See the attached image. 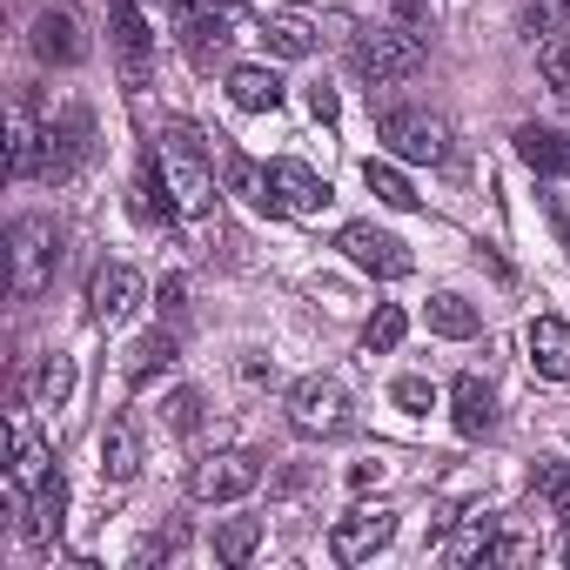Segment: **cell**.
Listing matches in <instances>:
<instances>
[{"label": "cell", "instance_id": "14", "mask_svg": "<svg viewBox=\"0 0 570 570\" xmlns=\"http://www.w3.org/2000/svg\"><path fill=\"white\" fill-rule=\"evenodd\" d=\"M268 175H275V195H282V208H289V215H316V208H330V181H323L309 161H275Z\"/></svg>", "mask_w": 570, "mask_h": 570}, {"label": "cell", "instance_id": "21", "mask_svg": "<svg viewBox=\"0 0 570 570\" xmlns=\"http://www.w3.org/2000/svg\"><path fill=\"white\" fill-rule=\"evenodd\" d=\"M517 155L537 168V175H570V135H557V128H537V121H523L517 135Z\"/></svg>", "mask_w": 570, "mask_h": 570}, {"label": "cell", "instance_id": "34", "mask_svg": "<svg viewBox=\"0 0 570 570\" xmlns=\"http://www.w3.org/2000/svg\"><path fill=\"white\" fill-rule=\"evenodd\" d=\"M390 403H396V410H410V416H430V410H436V390H430L423 376H396Z\"/></svg>", "mask_w": 570, "mask_h": 570}, {"label": "cell", "instance_id": "31", "mask_svg": "<svg viewBox=\"0 0 570 570\" xmlns=\"http://www.w3.org/2000/svg\"><path fill=\"white\" fill-rule=\"evenodd\" d=\"M68 390H75V363H68V356H48L41 376H35V403H41V410H61Z\"/></svg>", "mask_w": 570, "mask_h": 570}, {"label": "cell", "instance_id": "18", "mask_svg": "<svg viewBox=\"0 0 570 570\" xmlns=\"http://www.w3.org/2000/svg\"><path fill=\"white\" fill-rule=\"evenodd\" d=\"M222 175H228V195H242V202H248V208H262V215H282L275 175H268L255 155H228V161H222Z\"/></svg>", "mask_w": 570, "mask_h": 570}, {"label": "cell", "instance_id": "40", "mask_svg": "<svg viewBox=\"0 0 570 570\" xmlns=\"http://www.w3.org/2000/svg\"><path fill=\"white\" fill-rule=\"evenodd\" d=\"M390 8H396L403 28H423V21H430V0H390Z\"/></svg>", "mask_w": 570, "mask_h": 570}, {"label": "cell", "instance_id": "16", "mask_svg": "<svg viewBox=\"0 0 570 570\" xmlns=\"http://www.w3.org/2000/svg\"><path fill=\"white\" fill-rule=\"evenodd\" d=\"M450 416H456L463 436H490V430H497V396H490V383H483V376H456V383H450Z\"/></svg>", "mask_w": 570, "mask_h": 570}, {"label": "cell", "instance_id": "17", "mask_svg": "<svg viewBox=\"0 0 570 570\" xmlns=\"http://www.w3.org/2000/svg\"><path fill=\"white\" fill-rule=\"evenodd\" d=\"M61 523H68V483L61 476H41L35 483V503H28V517H21V530H28V543H55L61 537Z\"/></svg>", "mask_w": 570, "mask_h": 570}, {"label": "cell", "instance_id": "23", "mask_svg": "<svg viewBox=\"0 0 570 570\" xmlns=\"http://www.w3.org/2000/svg\"><path fill=\"white\" fill-rule=\"evenodd\" d=\"M423 323H430V336H443V343H470V336L483 330V316H476V303H463L456 289H443V296H430V309H423Z\"/></svg>", "mask_w": 570, "mask_h": 570}, {"label": "cell", "instance_id": "7", "mask_svg": "<svg viewBox=\"0 0 570 570\" xmlns=\"http://www.w3.org/2000/svg\"><path fill=\"white\" fill-rule=\"evenodd\" d=\"M336 248H343L363 275H376V282H403V275L416 268V255H410L390 228H376V222H350V228L336 235Z\"/></svg>", "mask_w": 570, "mask_h": 570}, {"label": "cell", "instance_id": "35", "mask_svg": "<svg viewBox=\"0 0 570 570\" xmlns=\"http://www.w3.org/2000/svg\"><path fill=\"white\" fill-rule=\"evenodd\" d=\"M537 490H543V497L557 503V517L570 523V463H543V470H537Z\"/></svg>", "mask_w": 570, "mask_h": 570}, {"label": "cell", "instance_id": "4", "mask_svg": "<svg viewBox=\"0 0 570 570\" xmlns=\"http://www.w3.org/2000/svg\"><path fill=\"white\" fill-rule=\"evenodd\" d=\"M161 175H168V195H175L181 215H215V175H208V161H202L188 128L161 135Z\"/></svg>", "mask_w": 570, "mask_h": 570}, {"label": "cell", "instance_id": "26", "mask_svg": "<svg viewBox=\"0 0 570 570\" xmlns=\"http://www.w3.org/2000/svg\"><path fill=\"white\" fill-rule=\"evenodd\" d=\"M41 476H48V450H41L35 423H28V416H14V476H8V490H14V497H28Z\"/></svg>", "mask_w": 570, "mask_h": 570}, {"label": "cell", "instance_id": "30", "mask_svg": "<svg viewBox=\"0 0 570 570\" xmlns=\"http://www.w3.org/2000/svg\"><path fill=\"white\" fill-rule=\"evenodd\" d=\"M490 543H497V517H463L450 537V563H483Z\"/></svg>", "mask_w": 570, "mask_h": 570}, {"label": "cell", "instance_id": "38", "mask_svg": "<svg viewBox=\"0 0 570 570\" xmlns=\"http://www.w3.org/2000/svg\"><path fill=\"white\" fill-rule=\"evenodd\" d=\"M161 309H168L175 323L188 316V282H181V275H168V282H161Z\"/></svg>", "mask_w": 570, "mask_h": 570}, {"label": "cell", "instance_id": "29", "mask_svg": "<svg viewBox=\"0 0 570 570\" xmlns=\"http://www.w3.org/2000/svg\"><path fill=\"white\" fill-rule=\"evenodd\" d=\"M403 336H410V316H403L396 303H383V309H376V316L363 323V350H370V356H390V350H396Z\"/></svg>", "mask_w": 570, "mask_h": 570}, {"label": "cell", "instance_id": "28", "mask_svg": "<svg viewBox=\"0 0 570 570\" xmlns=\"http://www.w3.org/2000/svg\"><path fill=\"white\" fill-rule=\"evenodd\" d=\"M255 543H262V517H228V523H215V557H222V563H248Z\"/></svg>", "mask_w": 570, "mask_h": 570}, {"label": "cell", "instance_id": "33", "mask_svg": "<svg viewBox=\"0 0 570 570\" xmlns=\"http://www.w3.org/2000/svg\"><path fill=\"white\" fill-rule=\"evenodd\" d=\"M161 423H168L175 436H188V430L202 423V390H175V396L161 403Z\"/></svg>", "mask_w": 570, "mask_h": 570}, {"label": "cell", "instance_id": "6", "mask_svg": "<svg viewBox=\"0 0 570 570\" xmlns=\"http://www.w3.org/2000/svg\"><path fill=\"white\" fill-rule=\"evenodd\" d=\"M289 423L303 430V436H343L356 416H350V390L336 383V376H303L296 390H289Z\"/></svg>", "mask_w": 570, "mask_h": 570}, {"label": "cell", "instance_id": "12", "mask_svg": "<svg viewBox=\"0 0 570 570\" xmlns=\"http://www.w3.org/2000/svg\"><path fill=\"white\" fill-rule=\"evenodd\" d=\"M390 537H396V517H390V510H350V517L330 530V557H336V563H363V557H376Z\"/></svg>", "mask_w": 570, "mask_h": 570}, {"label": "cell", "instance_id": "25", "mask_svg": "<svg viewBox=\"0 0 570 570\" xmlns=\"http://www.w3.org/2000/svg\"><path fill=\"white\" fill-rule=\"evenodd\" d=\"M262 48L282 55V61H309L316 55V28L309 21H289V14H262Z\"/></svg>", "mask_w": 570, "mask_h": 570}, {"label": "cell", "instance_id": "19", "mask_svg": "<svg viewBox=\"0 0 570 570\" xmlns=\"http://www.w3.org/2000/svg\"><path fill=\"white\" fill-rule=\"evenodd\" d=\"M228 101L242 115H275L282 108V75L275 68H228Z\"/></svg>", "mask_w": 570, "mask_h": 570}, {"label": "cell", "instance_id": "9", "mask_svg": "<svg viewBox=\"0 0 570 570\" xmlns=\"http://www.w3.org/2000/svg\"><path fill=\"white\" fill-rule=\"evenodd\" d=\"M108 28H115V55H121V81L128 95H141L155 81V35H148V14L135 8V0H108Z\"/></svg>", "mask_w": 570, "mask_h": 570}, {"label": "cell", "instance_id": "20", "mask_svg": "<svg viewBox=\"0 0 570 570\" xmlns=\"http://www.w3.org/2000/svg\"><path fill=\"white\" fill-rule=\"evenodd\" d=\"M135 470H141V430H135V416H115L101 430V476L108 483H128Z\"/></svg>", "mask_w": 570, "mask_h": 570}, {"label": "cell", "instance_id": "39", "mask_svg": "<svg viewBox=\"0 0 570 570\" xmlns=\"http://www.w3.org/2000/svg\"><path fill=\"white\" fill-rule=\"evenodd\" d=\"M309 115H316V121H336V88L316 81V88H309Z\"/></svg>", "mask_w": 570, "mask_h": 570}, {"label": "cell", "instance_id": "22", "mask_svg": "<svg viewBox=\"0 0 570 570\" xmlns=\"http://www.w3.org/2000/svg\"><path fill=\"white\" fill-rule=\"evenodd\" d=\"M41 135H48V128L35 121V108H28V101H14V115H8V175H21V181H28V175L41 168Z\"/></svg>", "mask_w": 570, "mask_h": 570}, {"label": "cell", "instance_id": "10", "mask_svg": "<svg viewBox=\"0 0 570 570\" xmlns=\"http://www.w3.org/2000/svg\"><path fill=\"white\" fill-rule=\"evenodd\" d=\"M135 309H141V275H135L128 262H101V268L88 275V323L115 330V323H128Z\"/></svg>", "mask_w": 570, "mask_h": 570}, {"label": "cell", "instance_id": "24", "mask_svg": "<svg viewBox=\"0 0 570 570\" xmlns=\"http://www.w3.org/2000/svg\"><path fill=\"white\" fill-rule=\"evenodd\" d=\"M181 356V343H175V330H148L135 350H128V390H148L168 363Z\"/></svg>", "mask_w": 570, "mask_h": 570}, {"label": "cell", "instance_id": "1", "mask_svg": "<svg viewBox=\"0 0 570 570\" xmlns=\"http://www.w3.org/2000/svg\"><path fill=\"white\" fill-rule=\"evenodd\" d=\"M350 61H356V75L370 81V88H396V81H416L423 75V61H430V41L416 35V28H363L356 35V48H350Z\"/></svg>", "mask_w": 570, "mask_h": 570}, {"label": "cell", "instance_id": "27", "mask_svg": "<svg viewBox=\"0 0 570 570\" xmlns=\"http://www.w3.org/2000/svg\"><path fill=\"white\" fill-rule=\"evenodd\" d=\"M363 188L383 202V208H416V188L396 161H363Z\"/></svg>", "mask_w": 570, "mask_h": 570}, {"label": "cell", "instance_id": "36", "mask_svg": "<svg viewBox=\"0 0 570 570\" xmlns=\"http://www.w3.org/2000/svg\"><path fill=\"white\" fill-rule=\"evenodd\" d=\"M557 21H563V0H523V28H530V41H537V35H557Z\"/></svg>", "mask_w": 570, "mask_h": 570}, {"label": "cell", "instance_id": "11", "mask_svg": "<svg viewBox=\"0 0 570 570\" xmlns=\"http://www.w3.org/2000/svg\"><path fill=\"white\" fill-rule=\"evenodd\" d=\"M28 48H35L41 68H81V61H88V35H81L75 14H61V8H41V14H35Z\"/></svg>", "mask_w": 570, "mask_h": 570}, {"label": "cell", "instance_id": "2", "mask_svg": "<svg viewBox=\"0 0 570 570\" xmlns=\"http://www.w3.org/2000/svg\"><path fill=\"white\" fill-rule=\"evenodd\" d=\"M8 255H14V296L35 303L48 282H55V262H61V228H55V215H14Z\"/></svg>", "mask_w": 570, "mask_h": 570}, {"label": "cell", "instance_id": "15", "mask_svg": "<svg viewBox=\"0 0 570 570\" xmlns=\"http://www.w3.org/2000/svg\"><path fill=\"white\" fill-rule=\"evenodd\" d=\"M523 343H530V363H537V376H550V383H570V323H563V316H537Z\"/></svg>", "mask_w": 570, "mask_h": 570}, {"label": "cell", "instance_id": "37", "mask_svg": "<svg viewBox=\"0 0 570 570\" xmlns=\"http://www.w3.org/2000/svg\"><path fill=\"white\" fill-rule=\"evenodd\" d=\"M483 563H537V543H530V537H497V543L483 550Z\"/></svg>", "mask_w": 570, "mask_h": 570}, {"label": "cell", "instance_id": "3", "mask_svg": "<svg viewBox=\"0 0 570 570\" xmlns=\"http://www.w3.org/2000/svg\"><path fill=\"white\" fill-rule=\"evenodd\" d=\"M376 141L396 161H450V121L430 108H383L376 115Z\"/></svg>", "mask_w": 570, "mask_h": 570}, {"label": "cell", "instance_id": "5", "mask_svg": "<svg viewBox=\"0 0 570 570\" xmlns=\"http://www.w3.org/2000/svg\"><path fill=\"white\" fill-rule=\"evenodd\" d=\"M95 161V115L88 108H61L41 135V181H75L81 168Z\"/></svg>", "mask_w": 570, "mask_h": 570}, {"label": "cell", "instance_id": "8", "mask_svg": "<svg viewBox=\"0 0 570 570\" xmlns=\"http://www.w3.org/2000/svg\"><path fill=\"white\" fill-rule=\"evenodd\" d=\"M255 483H262V456L222 450V456H202V463H195L188 497H195V503H235V497H248Z\"/></svg>", "mask_w": 570, "mask_h": 570}, {"label": "cell", "instance_id": "32", "mask_svg": "<svg viewBox=\"0 0 570 570\" xmlns=\"http://www.w3.org/2000/svg\"><path fill=\"white\" fill-rule=\"evenodd\" d=\"M537 68H543V81H550L557 95H570V41H563V35H550V41L537 48Z\"/></svg>", "mask_w": 570, "mask_h": 570}, {"label": "cell", "instance_id": "13", "mask_svg": "<svg viewBox=\"0 0 570 570\" xmlns=\"http://www.w3.org/2000/svg\"><path fill=\"white\" fill-rule=\"evenodd\" d=\"M175 41H181V55H188L195 75H215V61L228 48V21L222 14H181L175 21Z\"/></svg>", "mask_w": 570, "mask_h": 570}]
</instances>
